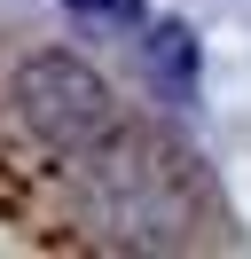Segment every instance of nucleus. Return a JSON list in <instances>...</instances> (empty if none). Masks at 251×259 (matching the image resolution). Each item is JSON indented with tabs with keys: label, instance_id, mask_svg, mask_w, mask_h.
I'll list each match as a JSON object with an SVG mask.
<instances>
[{
	"label": "nucleus",
	"instance_id": "f257e3e1",
	"mask_svg": "<svg viewBox=\"0 0 251 259\" xmlns=\"http://www.w3.org/2000/svg\"><path fill=\"white\" fill-rule=\"evenodd\" d=\"M16 110H24V126L39 134L47 149H102L110 134H118V95H110V79L94 63H78V55H31L24 71H16Z\"/></svg>",
	"mask_w": 251,
	"mask_h": 259
},
{
	"label": "nucleus",
	"instance_id": "f03ea898",
	"mask_svg": "<svg viewBox=\"0 0 251 259\" xmlns=\"http://www.w3.org/2000/svg\"><path fill=\"white\" fill-rule=\"evenodd\" d=\"M149 63H157V79H165L173 95H188V71H196V39H188L181 24H157V39H149Z\"/></svg>",
	"mask_w": 251,
	"mask_h": 259
},
{
	"label": "nucleus",
	"instance_id": "7ed1b4c3",
	"mask_svg": "<svg viewBox=\"0 0 251 259\" xmlns=\"http://www.w3.org/2000/svg\"><path fill=\"white\" fill-rule=\"evenodd\" d=\"M71 8L94 24H141V0H71Z\"/></svg>",
	"mask_w": 251,
	"mask_h": 259
}]
</instances>
